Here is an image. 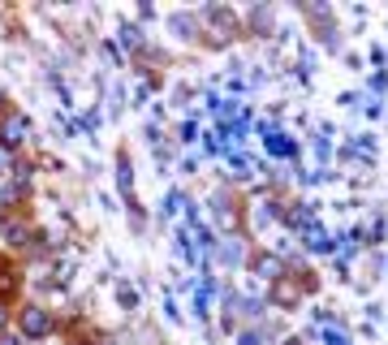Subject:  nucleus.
<instances>
[{
  "instance_id": "obj_1",
  "label": "nucleus",
  "mask_w": 388,
  "mask_h": 345,
  "mask_svg": "<svg viewBox=\"0 0 388 345\" xmlns=\"http://www.w3.org/2000/svg\"><path fill=\"white\" fill-rule=\"evenodd\" d=\"M22 333L26 337H47V333H52V315L39 311V306H26L22 311Z\"/></svg>"
},
{
  "instance_id": "obj_2",
  "label": "nucleus",
  "mask_w": 388,
  "mask_h": 345,
  "mask_svg": "<svg viewBox=\"0 0 388 345\" xmlns=\"http://www.w3.org/2000/svg\"><path fill=\"white\" fill-rule=\"evenodd\" d=\"M22 138H26V117H5V125H0V143L5 147H22Z\"/></svg>"
},
{
  "instance_id": "obj_3",
  "label": "nucleus",
  "mask_w": 388,
  "mask_h": 345,
  "mask_svg": "<svg viewBox=\"0 0 388 345\" xmlns=\"http://www.w3.org/2000/svg\"><path fill=\"white\" fill-rule=\"evenodd\" d=\"M0 345H18V341H9V337H5V341H0Z\"/></svg>"
},
{
  "instance_id": "obj_4",
  "label": "nucleus",
  "mask_w": 388,
  "mask_h": 345,
  "mask_svg": "<svg viewBox=\"0 0 388 345\" xmlns=\"http://www.w3.org/2000/svg\"><path fill=\"white\" fill-rule=\"evenodd\" d=\"M0 328H5V311H0Z\"/></svg>"
}]
</instances>
